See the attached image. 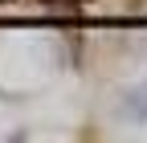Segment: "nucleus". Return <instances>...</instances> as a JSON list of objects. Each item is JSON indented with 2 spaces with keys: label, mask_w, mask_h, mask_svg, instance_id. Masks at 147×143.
<instances>
[{
  "label": "nucleus",
  "mask_w": 147,
  "mask_h": 143,
  "mask_svg": "<svg viewBox=\"0 0 147 143\" xmlns=\"http://www.w3.org/2000/svg\"><path fill=\"white\" fill-rule=\"evenodd\" d=\"M123 115L147 123V82H143V86H131V90L123 94Z\"/></svg>",
  "instance_id": "obj_1"
}]
</instances>
